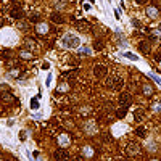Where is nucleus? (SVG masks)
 Masks as SVG:
<instances>
[{"instance_id":"23","label":"nucleus","mask_w":161,"mask_h":161,"mask_svg":"<svg viewBox=\"0 0 161 161\" xmlns=\"http://www.w3.org/2000/svg\"><path fill=\"white\" fill-rule=\"evenodd\" d=\"M76 73H77V71H71V73H64V74H63V77H68V79H69V77H74V76H76Z\"/></svg>"},{"instance_id":"3","label":"nucleus","mask_w":161,"mask_h":161,"mask_svg":"<svg viewBox=\"0 0 161 161\" xmlns=\"http://www.w3.org/2000/svg\"><path fill=\"white\" fill-rule=\"evenodd\" d=\"M132 102H134V100H132V95L131 94H126V92H124V94L119 95V105H121V107L129 108L132 105Z\"/></svg>"},{"instance_id":"6","label":"nucleus","mask_w":161,"mask_h":161,"mask_svg":"<svg viewBox=\"0 0 161 161\" xmlns=\"http://www.w3.org/2000/svg\"><path fill=\"white\" fill-rule=\"evenodd\" d=\"M140 153V145L135 142H129L127 143V155L129 156H137Z\"/></svg>"},{"instance_id":"29","label":"nucleus","mask_w":161,"mask_h":161,"mask_svg":"<svg viewBox=\"0 0 161 161\" xmlns=\"http://www.w3.org/2000/svg\"><path fill=\"white\" fill-rule=\"evenodd\" d=\"M132 24H134V26H140V23L137 21V19H134V21H132Z\"/></svg>"},{"instance_id":"11","label":"nucleus","mask_w":161,"mask_h":161,"mask_svg":"<svg viewBox=\"0 0 161 161\" xmlns=\"http://www.w3.org/2000/svg\"><path fill=\"white\" fill-rule=\"evenodd\" d=\"M142 90H143V95H145V97H152L153 95V87L150 84H143Z\"/></svg>"},{"instance_id":"22","label":"nucleus","mask_w":161,"mask_h":161,"mask_svg":"<svg viewBox=\"0 0 161 161\" xmlns=\"http://www.w3.org/2000/svg\"><path fill=\"white\" fill-rule=\"evenodd\" d=\"M31 108H32V109H37V108H39V103H37V98H32V100H31Z\"/></svg>"},{"instance_id":"20","label":"nucleus","mask_w":161,"mask_h":161,"mask_svg":"<svg viewBox=\"0 0 161 161\" xmlns=\"http://www.w3.org/2000/svg\"><path fill=\"white\" fill-rule=\"evenodd\" d=\"M21 58H23V60H31V58H32V53L24 50V52H21Z\"/></svg>"},{"instance_id":"19","label":"nucleus","mask_w":161,"mask_h":161,"mask_svg":"<svg viewBox=\"0 0 161 161\" xmlns=\"http://www.w3.org/2000/svg\"><path fill=\"white\" fill-rule=\"evenodd\" d=\"M152 109H153L155 113H161V102H156V103H153Z\"/></svg>"},{"instance_id":"28","label":"nucleus","mask_w":161,"mask_h":161,"mask_svg":"<svg viewBox=\"0 0 161 161\" xmlns=\"http://www.w3.org/2000/svg\"><path fill=\"white\" fill-rule=\"evenodd\" d=\"M18 74H19V71H15V69L11 71V76H18Z\"/></svg>"},{"instance_id":"14","label":"nucleus","mask_w":161,"mask_h":161,"mask_svg":"<svg viewBox=\"0 0 161 161\" xmlns=\"http://www.w3.org/2000/svg\"><path fill=\"white\" fill-rule=\"evenodd\" d=\"M77 27H79L81 31H89V29H90V23H87V21H79V23H77Z\"/></svg>"},{"instance_id":"18","label":"nucleus","mask_w":161,"mask_h":161,"mask_svg":"<svg viewBox=\"0 0 161 161\" xmlns=\"http://www.w3.org/2000/svg\"><path fill=\"white\" fill-rule=\"evenodd\" d=\"M126 111H127V108L122 107L121 109H118V111H116V116H118V118H124V116H126Z\"/></svg>"},{"instance_id":"24","label":"nucleus","mask_w":161,"mask_h":161,"mask_svg":"<svg viewBox=\"0 0 161 161\" xmlns=\"http://www.w3.org/2000/svg\"><path fill=\"white\" fill-rule=\"evenodd\" d=\"M29 21H32V23H39V16H37V15H32V16L29 18Z\"/></svg>"},{"instance_id":"2","label":"nucleus","mask_w":161,"mask_h":161,"mask_svg":"<svg viewBox=\"0 0 161 161\" xmlns=\"http://www.w3.org/2000/svg\"><path fill=\"white\" fill-rule=\"evenodd\" d=\"M107 74H108V68L105 66V64H97V66L94 68V76L98 77V79L107 77Z\"/></svg>"},{"instance_id":"8","label":"nucleus","mask_w":161,"mask_h":161,"mask_svg":"<svg viewBox=\"0 0 161 161\" xmlns=\"http://www.w3.org/2000/svg\"><path fill=\"white\" fill-rule=\"evenodd\" d=\"M50 19H52V21L55 23V24H63V23H64V18H63V16H61V15H60V13H58V11L52 13V16H50Z\"/></svg>"},{"instance_id":"27","label":"nucleus","mask_w":161,"mask_h":161,"mask_svg":"<svg viewBox=\"0 0 161 161\" xmlns=\"http://www.w3.org/2000/svg\"><path fill=\"white\" fill-rule=\"evenodd\" d=\"M145 2H147V0H135V3H139V5H143Z\"/></svg>"},{"instance_id":"7","label":"nucleus","mask_w":161,"mask_h":161,"mask_svg":"<svg viewBox=\"0 0 161 161\" xmlns=\"http://www.w3.org/2000/svg\"><path fill=\"white\" fill-rule=\"evenodd\" d=\"M15 5H16V6L11 10V16H13L15 19H21L23 16H24V13H23V10H21V6H19L18 2H15Z\"/></svg>"},{"instance_id":"13","label":"nucleus","mask_w":161,"mask_h":161,"mask_svg":"<svg viewBox=\"0 0 161 161\" xmlns=\"http://www.w3.org/2000/svg\"><path fill=\"white\" fill-rule=\"evenodd\" d=\"M37 34H47L49 32V26L45 24V23H40V24H37Z\"/></svg>"},{"instance_id":"10","label":"nucleus","mask_w":161,"mask_h":161,"mask_svg":"<svg viewBox=\"0 0 161 161\" xmlns=\"http://www.w3.org/2000/svg\"><path fill=\"white\" fill-rule=\"evenodd\" d=\"M134 119L137 122L143 121V119H145V111H143V109H137V111H134Z\"/></svg>"},{"instance_id":"30","label":"nucleus","mask_w":161,"mask_h":161,"mask_svg":"<svg viewBox=\"0 0 161 161\" xmlns=\"http://www.w3.org/2000/svg\"><path fill=\"white\" fill-rule=\"evenodd\" d=\"M150 161H158V160H150Z\"/></svg>"},{"instance_id":"21","label":"nucleus","mask_w":161,"mask_h":161,"mask_svg":"<svg viewBox=\"0 0 161 161\" xmlns=\"http://www.w3.org/2000/svg\"><path fill=\"white\" fill-rule=\"evenodd\" d=\"M124 55L129 58V60H132V61H137V60H139V57H137V55H134V53H131V52H127V53H124Z\"/></svg>"},{"instance_id":"25","label":"nucleus","mask_w":161,"mask_h":161,"mask_svg":"<svg viewBox=\"0 0 161 161\" xmlns=\"http://www.w3.org/2000/svg\"><path fill=\"white\" fill-rule=\"evenodd\" d=\"M155 61H161V52H158L155 55Z\"/></svg>"},{"instance_id":"9","label":"nucleus","mask_w":161,"mask_h":161,"mask_svg":"<svg viewBox=\"0 0 161 161\" xmlns=\"http://www.w3.org/2000/svg\"><path fill=\"white\" fill-rule=\"evenodd\" d=\"M147 15H148V18H156V16L160 15V10L156 8V6H147Z\"/></svg>"},{"instance_id":"17","label":"nucleus","mask_w":161,"mask_h":161,"mask_svg":"<svg viewBox=\"0 0 161 161\" xmlns=\"http://www.w3.org/2000/svg\"><path fill=\"white\" fill-rule=\"evenodd\" d=\"M0 100H2V102H11L13 97L10 94H0Z\"/></svg>"},{"instance_id":"1","label":"nucleus","mask_w":161,"mask_h":161,"mask_svg":"<svg viewBox=\"0 0 161 161\" xmlns=\"http://www.w3.org/2000/svg\"><path fill=\"white\" fill-rule=\"evenodd\" d=\"M81 40L77 39L76 36H73V34H66V36L63 37V45L68 47V49H76L77 45H79Z\"/></svg>"},{"instance_id":"5","label":"nucleus","mask_w":161,"mask_h":161,"mask_svg":"<svg viewBox=\"0 0 161 161\" xmlns=\"http://www.w3.org/2000/svg\"><path fill=\"white\" fill-rule=\"evenodd\" d=\"M108 87L114 89V90H121L124 87V81L121 77H116V79H108Z\"/></svg>"},{"instance_id":"16","label":"nucleus","mask_w":161,"mask_h":161,"mask_svg":"<svg viewBox=\"0 0 161 161\" xmlns=\"http://www.w3.org/2000/svg\"><path fill=\"white\" fill-rule=\"evenodd\" d=\"M103 47H105V44L102 39H97L94 42V50H103Z\"/></svg>"},{"instance_id":"4","label":"nucleus","mask_w":161,"mask_h":161,"mask_svg":"<svg viewBox=\"0 0 161 161\" xmlns=\"http://www.w3.org/2000/svg\"><path fill=\"white\" fill-rule=\"evenodd\" d=\"M68 158H69V153L64 148H58L57 152L53 153V161H66Z\"/></svg>"},{"instance_id":"12","label":"nucleus","mask_w":161,"mask_h":161,"mask_svg":"<svg viewBox=\"0 0 161 161\" xmlns=\"http://www.w3.org/2000/svg\"><path fill=\"white\" fill-rule=\"evenodd\" d=\"M135 135L140 137V139H145L147 137V129L143 127V126H139V127L135 129Z\"/></svg>"},{"instance_id":"15","label":"nucleus","mask_w":161,"mask_h":161,"mask_svg":"<svg viewBox=\"0 0 161 161\" xmlns=\"http://www.w3.org/2000/svg\"><path fill=\"white\" fill-rule=\"evenodd\" d=\"M139 49H140V52H143V53H150V45H148V42H140Z\"/></svg>"},{"instance_id":"26","label":"nucleus","mask_w":161,"mask_h":161,"mask_svg":"<svg viewBox=\"0 0 161 161\" xmlns=\"http://www.w3.org/2000/svg\"><path fill=\"white\" fill-rule=\"evenodd\" d=\"M19 137H21V140H24V139H26V132H24V131H23V132H21V134H19Z\"/></svg>"}]
</instances>
